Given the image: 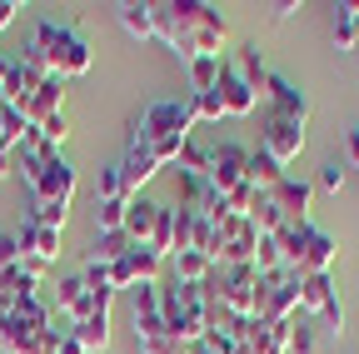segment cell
Wrapping results in <instances>:
<instances>
[{
    "instance_id": "19",
    "label": "cell",
    "mask_w": 359,
    "mask_h": 354,
    "mask_svg": "<svg viewBox=\"0 0 359 354\" xmlns=\"http://www.w3.org/2000/svg\"><path fill=\"white\" fill-rule=\"evenodd\" d=\"M275 200H280V210H285V219H309V200H314V185H304V180H285L275 185Z\"/></svg>"
},
{
    "instance_id": "25",
    "label": "cell",
    "mask_w": 359,
    "mask_h": 354,
    "mask_svg": "<svg viewBox=\"0 0 359 354\" xmlns=\"http://www.w3.org/2000/svg\"><path fill=\"white\" fill-rule=\"evenodd\" d=\"M219 65L224 60H215V55H200V60H190L185 70H190V95H205V90H215V80H219Z\"/></svg>"
},
{
    "instance_id": "33",
    "label": "cell",
    "mask_w": 359,
    "mask_h": 354,
    "mask_svg": "<svg viewBox=\"0 0 359 354\" xmlns=\"http://www.w3.org/2000/svg\"><path fill=\"white\" fill-rule=\"evenodd\" d=\"M130 315H160V285H135Z\"/></svg>"
},
{
    "instance_id": "38",
    "label": "cell",
    "mask_w": 359,
    "mask_h": 354,
    "mask_svg": "<svg viewBox=\"0 0 359 354\" xmlns=\"http://www.w3.org/2000/svg\"><path fill=\"white\" fill-rule=\"evenodd\" d=\"M344 165H359V130H349V140H344Z\"/></svg>"
},
{
    "instance_id": "5",
    "label": "cell",
    "mask_w": 359,
    "mask_h": 354,
    "mask_svg": "<svg viewBox=\"0 0 359 354\" xmlns=\"http://www.w3.org/2000/svg\"><path fill=\"white\" fill-rule=\"evenodd\" d=\"M255 250H259V230L250 215H224L215 225V264H255Z\"/></svg>"
},
{
    "instance_id": "30",
    "label": "cell",
    "mask_w": 359,
    "mask_h": 354,
    "mask_svg": "<svg viewBox=\"0 0 359 354\" xmlns=\"http://www.w3.org/2000/svg\"><path fill=\"white\" fill-rule=\"evenodd\" d=\"M344 170H349L344 160H325V165H320V175H314V190L339 195V190H344Z\"/></svg>"
},
{
    "instance_id": "6",
    "label": "cell",
    "mask_w": 359,
    "mask_h": 354,
    "mask_svg": "<svg viewBox=\"0 0 359 354\" xmlns=\"http://www.w3.org/2000/svg\"><path fill=\"white\" fill-rule=\"evenodd\" d=\"M245 165H250V150L235 145V140L205 150V180H210V190H219L224 200H230L240 185H250V180H245Z\"/></svg>"
},
{
    "instance_id": "9",
    "label": "cell",
    "mask_w": 359,
    "mask_h": 354,
    "mask_svg": "<svg viewBox=\"0 0 359 354\" xmlns=\"http://www.w3.org/2000/svg\"><path fill=\"white\" fill-rule=\"evenodd\" d=\"M215 95H219V105H224V115H230V120H245L255 105H259V95L250 90V85L240 80V70L230 65V60H224L219 65V80H215Z\"/></svg>"
},
{
    "instance_id": "12",
    "label": "cell",
    "mask_w": 359,
    "mask_h": 354,
    "mask_svg": "<svg viewBox=\"0 0 359 354\" xmlns=\"http://www.w3.org/2000/svg\"><path fill=\"white\" fill-rule=\"evenodd\" d=\"M55 254H60V230H45V225H35V219H25L20 225V259L55 264Z\"/></svg>"
},
{
    "instance_id": "22",
    "label": "cell",
    "mask_w": 359,
    "mask_h": 354,
    "mask_svg": "<svg viewBox=\"0 0 359 354\" xmlns=\"http://www.w3.org/2000/svg\"><path fill=\"white\" fill-rule=\"evenodd\" d=\"M245 180L255 185V190H275L280 180H285V165H275L264 150H250V165H245Z\"/></svg>"
},
{
    "instance_id": "43",
    "label": "cell",
    "mask_w": 359,
    "mask_h": 354,
    "mask_svg": "<svg viewBox=\"0 0 359 354\" xmlns=\"http://www.w3.org/2000/svg\"><path fill=\"white\" fill-rule=\"evenodd\" d=\"M6 309H11V304H6V299H0V320H6Z\"/></svg>"
},
{
    "instance_id": "3",
    "label": "cell",
    "mask_w": 359,
    "mask_h": 354,
    "mask_svg": "<svg viewBox=\"0 0 359 354\" xmlns=\"http://www.w3.org/2000/svg\"><path fill=\"white\" fill-rule=\"evenodd\" d=\"M35 46H40V55H45V70H50L55 80H80L85 70H90V40L75 30V25H55V20H40L35 25Z\"/></svg>"
},
{
    "instance_id": "26",
    "label": "cell",
    "mask_w": 359,
    "mask_h": 354,
    "mask_svg": "<svg viewBox=\"0 0 359 354\" xmlns=\"http://www.w3.org/2000/svg\"><path fill=\"white\" fill-rule=\"evenodd\" d=\"M290 354H320V325L314 320H294L290 325Z\"/></svg>"
},
{
    "instance_id": "15",
    "label": "cell",
    "mask_w": 359,
    "mask_h": 354,
    "mask_svg": "<svg viewBox=\"0 0 359 354\" xmlns=\"http://www.w3.org/2000/svg\"><path fill=\"white\" fill-rule=\"evenodd\" d=\"M170 275H175L180 285H205V280L215 275V259L200 254V250H175V254H170Z\"/></svg>"
},
{
    "instance_id": "32",
    "label": "cell",
    "mask_w": 359,
    "mask_h": 354,
    "mask_svg": "<svg viewBox=\"0 0 359 354\" xmlns=\"http://www.w3.org/2000/svg\"><path fill=\"white\" fill-rule=\"evenodd\" d=\"M105 270H110V290H135V285H140V280H135V264H130V250L120 259H110Z\"/></svg>"
},
{
    "instance_id": "28",
    "label": "cell",
    "mask_w": 359,
    "mask_h": 354,
    "mask_svg": "<svg viewBox=\"0 0 359 354\" xmlns=\"http://www.w3.org/2000/svg\"><path fill=\"white\" fill-rule=\"evenodd\" d=\"M150 250H155V254H165V259L175 254V210H165V205H160V219H155V235H150Z\"/></svg>"
},
{
    "instance_id": "8",
    "label": "cell",
    "mask_w": 359,
    "mask_h": 354,
    "mask_svg": "<svg viewBox=\"0 0 359 354\" xmlns=\"http://www.w3.org/2000/svg\"><path fill=\"white\" fill-rule=\"evenodd\" d=\"M240 349L245 354H290V325H269V320H240Z\"/></svg>"
},
{
    "instance_id": "39",
    "label": "cell",
    "mask_w": 359,
    "mask_h": 354,
    "mask_svg": "<svg viewBox=\"0 0 359 354\" xmlns=\"http://www.w3.org/2000/svg\"><path fill=\"white\" fill-rule=\"evenodd\" d=\"M294 11H304V6H294V0H280V6H275V20H290Z\"/></svg>"
},
{
    "instance_id": "40",
    "label": "cell",
    "mask_w": 359,
    "mask_h": 354,
    "mask_svg": "<svg viewBox=\"0 0 359 354\" xmlns=\"http://www.w3.org/2000/svg\"><path fill=\"white\" fill-rule=\"evenodd\" d=\"M11 65H15V60H11L6 50H0V85H6V75H11Z\"/></svg>"
},
{
    "instance_id": "11",
    "label": "cell",
    "mask_w": 359,
    "mask_h": 354,
    "mask_svg": "<svg viewBox=\"0 0 359 354\" xmlns=\"http://www.w3.org/2000/svg\"><path fill=\"white\" fill-rule=\"evenodd\" d=\"M264 95H269V105H275V115H290V120L309 125V95L299 90L294 80H285V75H275V70H269V85H264Z\"/></svg>"
},
{
    "instance_id": "29",
    "label": "cell",
    "mask_w": 359,
    "mask_h": 354,
    "mask_svg": "<svg viewBox=\"0 0 359 354\" xmlns=\"http://www.w3.org/2000/svg\"><path fill=\"white\" fill-rule=\"evenodd\" d=\"M30 219H35V225H45V230H65V219H70V205H65V200H40Z\"/></svg>"
},
{
    "instance_id": "7",
    "label": "cell",
    "mask_w": 359,
    "mask_h": 354,
    "mask_svg": "<svg viewBox=\"0 0 359 354\" xmlns=\"http://www.w3.org/2000/svg\"><path fill=\"white\" fill-rule=\"evenodd\" d=\"M259 150L275 160V165L299 160V150H304V125L290 120V115H275V110H269V120H264V130H259Z\"/></svg>"
},
{
    "instance_id": "41",
    "label": "cell",
    "mask_w": 359,
    "mask_h": 354,
    "mask_svg": "<svg viewBox=\"0 0 359 354\" xmlns=\"http://www.w3.org/2000/svg\"><path fill=\"white\" fill-rule=\"evenodd\" d=\"M6 175H11V155L0 150V185H6Z\"/></svg>"
},
{
    "instance_id": "21",
    "label": "cell",
    "mask_w": 359,
    "mask_h": 354,
    "mask_svg": "<svg viewBox=\"0 0 359 354\" xmlns=\"http://www.w3.org/2000/svg\"><path fill=\"white\" fill-rule=\"evenodd\" d=\"M70 334L80 339L85 354H105V349H110V315H90V320L70 325Z\"/></svg>"
},
{
    "instance_id": "37",
    "label": "cell",
    "mask_w": 359,
    "mask_h": 354,
    "mask_svg": "<svg viewBox=\"0 0 359 354\" xmlns=\"http://www.w3.org/2000/svg\"><path fill=\"white\" fill-rule=\"evenodd\" d=\"M15 15H20V6H15V0H0V30H6V25H15Z\"/></svg>"
},
{
    "instance_id": "24",
    "label": "cell",
    "mask_w": 359,
    "mask_h": 354,
    "mask_svg": "<svg viewBox=\"0 0 359 354\" xmlns=\"http://www.w3.org/2000/svg\"><path fill=\"white\" fill-rule=\"evenodd\" d=\"M334 50H359V20H354V6H334Z\"/></svg>"
},
{
    "instance_id": "1",
    "label": "cell",
    "mask_w": 359,
    "mask_h": 354,
    "mask_svg": "<svg viewBox=\"0 0 359 354\" xmlns=\"http://www.w3.org/2000/svg\"><path fill=\"white\" fill-rule=\"evenodd\" d=\"M155 40H165V46L180 55V60H200V55H215L224 60V40H230V20H224L215 6H205V0H155Z\"/></svg>"
},
{
    "instance_id": "13",
    "label": "cell",
    "mask_w": 359,
    "mask_h": 354,
    "mask_svg": "<svg viewBox=\"0 0 359 354\" xmlns=\"http://www.w3.org/2000/svg\"><path fill=\"white\" fill-rule=\"evenodd\" d=\"M155 175H160V160H155V155L135 150V145L125 150V160H120V180H125V195H130V200L140 195V185H150Z\"/></svg>"
},
{
    "instance_id": "17",
    "label": "cell",
    "mask_w": 359,
    "mask_h": 354,
    "mask_svg": "<svg viewBox=\"0 0 359 354\" xmlns=\"http://www.w3.org/2000/svg\"><path fill=\"white\" fill-rule=\"evenodd\" d=\"M339 294H334V280L330 275H304L299 280V315L309 320V315H325V304H334Z\"/></svg>"
},
{
    "instance_id": "31",
    "label": "cell",
    "mask_w": 359,
    "mask_h": 354,
    "mask_svg": "<svg viewBox=\"0 0 359 354\" xmlns=\"http://www.w3.org/2000/svg\"><path fill=\"white\" fill-rule=\"evenodd\" d=\"M35 135H40V145H45V150H65V140H70V120H65V115H55V120H45Z\"/></svg>"
},
{
    "instance_id": "18",
    "label": "cell",
    "mask_w": 359,
    "mask_h": 354,
    "mask_svg": "<svg viewBox=\"0 0 359 354\" xmlns=\"http://www.w3.org/2000/svg\"><path fill=\"white\" fill-rule=\"evenodd\" d=\"M250 219H255V230H259V235H280V230L290 225V219H285V210H280V200H275V190H255Z\"/></svg>"
},
{
    "instance_id": "27",
    "label": "cell",
    "mask_w": 359,
    "mask_h": 354,
    "mask_svg": "<svg viewBox=\"0 0 359 354\" xmlns=\"http://www.w3.org/2000/svg\"><path fill=\"white\" fill-rule=\"evenodd\" d=\"M125 210H130V200H100L95 230H100V235H120V230H125Z\"/></svg>"
},
{
    "instance_id": "42",
    "label": "cell",
    "mask_w": 359,
    "mask_h": 354,
    "mask_svg": "<svg viewBox=\"0 0 359 354\" xmlns=\"http://www.w3.org/2000/svg\"><path fill=\"white\" fill-rule=\"evenodd\" d=\"M0 354H11V349H6V320H0Z\"/></svg>"
},
{
    "instance_id": "34",
    "label": "cell",
    "mask_w": 359,
    "mask_h": 354,
    "mask_svg": "<svg viewBox=\"0 0 359 354\" xmlns=\"http://www.w3.org/2000/svg\"><path fill=\"white\" fill-rule=\"evenodd\" d=\"M175 165H180V175H205V150L190 140L185 150H180V160H175Z\"/></svg>"
},
{
    "instance_id": "16",
    "label": "cell",
    "mask_w": 359,
    "mask_h": 354,
    "mask_svg": "<svg viewBox=\"0 0 359 354\" xmlns=\"http://www.w3.org/2000/svg\"><path fill=\"white\" fill-rule=\"evenodd\" d=\"M115 20L125 25L130 40H155V11L145 6V0H120V6H115Z\"/></svg>"
},
{
    "instance_id": "4",
    "label": "cell",
    "mask_w": 359,
    "mask_h": 354,
    "mask_svg": "<svg viewBox=\"0 0 359 354\" xmlns=\"http://www.w3.org/2000/svg\"><path fill=\"white\" fill-rule=\"evenodd\" d=\"M205 290L230 309L235 320H255L259 315V270L255 264H215V275L205 280Z\"/></svg>"
},
{
    "instance_id": "20",
    "label": "cell",
    "mask_w": 359,
    "mask_h": 354,
    "mask_svg": "<svg viewBox=\"0 0 359 354\" xmlns=\"http://www.w3.org/2000/svg\"><path fill=\"white\" fill-rule=\"evenodd\" d=\"M230 65L240 70V80L250 85V90H255V95H259V90H264V85H269V65L259 60V46H240V50L230 55Z\"/></svg>"
},
{
    "instance_id": "2",
    "label": "cell",
    "mask_w": 359,
    "mask_h": 354,
    "mask_svg": "<svg viewBox=\"0 0 359 354\" xmlns=\"http://www.w3.org/2000/svg\"><path fill=\"white\" fill-rule=\"evenodd\" d=\"M190 140H195V115H190L185 100H155V105H145L140 120H135V130H130V145L155 155L160 165L180 160V150H185Z\"/></svg>"
},
{
    "instance_id": "14",
    "label": "cell",
    "mask_w": 359,
    "mask_h": 354,
    "mask_svg": "<svg viewBox=\"0 0 359 354\" xmlns=\"http://www.w3.org/2000/svg\"><path fill=\"white\" fill-rule=\"evenodd\" d=\"M155 219H160V205L135 195V200H130V210H125V240H130V245H150Z\"/></svg>"
},
{
    "instance_id": "35",
    "label": "cell",
    "mask_w": 359,
    "mask_h": 354,
    "mask_svg": "<svg viewBox=\"0 0 359 354\" xmlns=\"http://www.w3.org/2000/svg\"><path fill=\"white\" fill-rule=\"evenodd\" d=\"M20 264V235H0V270Z\"/></svg>"
},
{
    "instance_id": "23",
    "label": "cell",
    "mask_w": 359,
    "mask_h": 354,
    "mask_svg": "<svg viewBox=\"0 0 359 354\" xmlns=\"http://www.w3.org/2000/svg\"><path fill=\"white\" fill-rule=\"evenodd\" d=\"M130 264H135V280L140 285H160V270H165V254H155L150 245H130Z\"/></svg>"
},
{
    "instance_id": "36",
    "label": "cell",
    "mask_w": 359,
    "mask_h": 354,
    "mask_svg": "<svg viewBox=\"0 0 359 354\" xmlns=\"http://www.w3.org/2000/svg\"><path fill=\"white\" fill-rule=\"evenodd\" d=\"M320 329H330V334H339V329H344V304H339V299H334V304H325Z\"/></svg>"
},
{
    "instance_id": "10",
    "label": "cell",
    "mask_w": 359,
    "mask_h": 354,
    "mask_svg": "<svg viewBox=\"0 0 359 354\" xmlns=\"http://www.w3.org/2000/svg\"><path fill=\"white\" fill-rule=\"evenodd\" d=\"M334 254H339V240L309 225V235H304V250H299V259L290 264V270H299V275H330Z\"/></svg>"
}]
</instances>
